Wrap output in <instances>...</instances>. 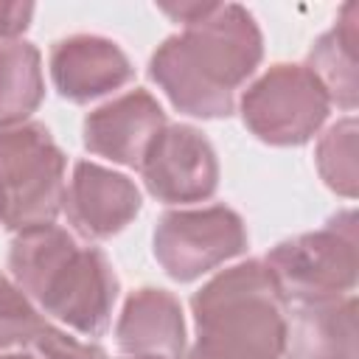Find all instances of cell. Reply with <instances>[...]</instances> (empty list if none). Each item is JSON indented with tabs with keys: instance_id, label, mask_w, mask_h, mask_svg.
I'll list each match as a JSON object with an SVG mask.
<instances>
[{
	"instance_id": "9c48e42d",
	"label": "cell",
	"mask_w": 359,
	"mask_h": 359,
	"mask_svg": "<svg viewBox=\"0 0 359 359\" xmlns=\"http://www.w3.org/2000/svg\"><path fill=\"white\" fill-rule=\"evenodd\" d=\"M67 219L87 238H109L140 210V191L123 174L98 163H79L62 199Z\"/></svg>"
},
{
	"instance_id": "e0dca14e",
	"label": "cell",
	"mask_w": 359,
	"mask_h": 359,
	"mask_svg": "<svg viewBox=\"0 0 359 359\" xmlns=\"http://www.w3.org/2000/svg\"><path fill=\"white\" fill-rule=\"evenodd\" d=\"M42 328L45 320L31 303V297L6 275H0V351L22 348Z\"/></svg>"
},
{
	"instance_id": "8992f818",
	"label": "cell",
	"mask_w": 359,
	"mask_h": 359,
	"mask_svg": "<svg viewBox=\"0 0 359 359\" xmlns=\"http://www.w3.org/2000/svg\"><path fill=\"white\" fill-rule=\"evenodd\" d=\"M328 95L306 65L269 67L241 98L247 129L272 146L306 143L328 118Z\"/></svg>"
},
{
	"instance_id": "3957f363",
	"label": "cell",
	"mask_w": 359,
	"mask_h": 359,
	"mask_svg": "<svg viewBox=\"0 0 359 359\" xmlns=\"http://www.w3.org/2000/svg\"><path fill=\"white\" fill-rule=\"evenodd\" d=\"M196 342L188 359H280L286 297L264 261L219 272L191 300Z\"/></svg>"
},
{
	"instance_id": "ac0fdd59",
	"label": "cell",
	"mask_w": 359,
	"mask_h": 359,
	"mask_svg": "<svg viewBox=\"0 0 359 359\" xmlns=\"http://www.w3.org/2000/svg\"><path fill=\"white\" fill-rule=\"evenodd\" d=\"M0 359H107V353L104 348L79 342L76 337L45 323V328L31 342H25L20 351L3 353Z\"/></svg>"
},
{
	"instance_id": "ffe728a7",
	"label": "cell",
	"mask_w": 359,
	"mask_h": 359,
	"mask_svg": "<svg viewBox=\"0 0 359 359\" xmlns=\"http://www.w3.org/2000/svg\"><path fill=\"white\" fill-rule=\"evenodd\" d=\"M123 359H149V356H123Z\"/></svg>"
},
{
	"instance_id": "7c38bea8",
	"label": "cell",
	"mask_w": 359,
	"mask_h": 359,
	"mask_svg": "<svg viewBox=\"0 0 359 359\" xmlns=\"http://www.w3.org/2000/svg\"><path fill=\"white\" fill-rule=\"evenodd\" d=\"M118 348L126 356L182 359L185 323L180 300L165 289H137L123 303L118 320Z\"/></svg>"
},
{
	"instance_id": "9a60e30c",
	"label": "cell",
	"mask_w": 359,
	"mask_h": 359,
	"mask_svg": "<svg viewBox=\"0 0 359 359\" xmlns=\"http://www.w3.org/2000/svg\"><path fill=\"white\" fill-rule=\"evenodd\" d=\"M42 95L39 50L31 42H0V126L25 123Z\"/></svg>"
},
{
	"instance_id": "30bf717a",
	"label": "cell",
	"mask_w": 359,
	"mask_h": 359,
	"mask_svg": "<svg viewBox=\"0 0 359 359\" xmlns=\"http://www.w3.org/2000/svg\"><path fill=\"white\" fill-rule=\"evenodd\" d=\"M163 126L165 115L160 104L146 90H132L87 115L84 146L112 163L140 168L146 149Z\"/></svg>"
},
{
	"instance_id": "7a4b0ae2",
	"label": "cell",
	"mask_w": 359,
	"mask_h": 359,
	"mask_svg": "<svg viewBox=\"0 0 359 359\" xmlns=\"http://www.w3.org/2000/svg\"><path fill=\"white\" fill-rule=\"evenodd\" d=\"M8 266L17 286L59 323L87 337L109 328L118 278L101 250L79 244L65 227L48 222L20 230Z\"/></svg>"
},
{
	"instance_id": "5b68a950",
	"label": "cell",
	"mask_w": 359,
	"mask_h": 359,
	"mask_svg": "<svg viewBox=\"0 0 359 359\" xmlns=\"http://www.w3.org/2000/svg\"><path fill=\"white\" fill-rule=\"evenodd\" d=\"M286 303L331 300L356 286V216L345 210L323 230L280 241L264 261Z\"/></svg>"
},
{
	"instance_id": "52a82bcc",
	"label": "cell",
	"mask_w": 359,
	"mask_h": 359,
	"mask_svg": "<svg viewBox=\"0 0 359 359\" xmlns=\"http://www.w3.org/2000/svg\"><path fill=\"white\" fill-rule=\"evenodd\" d=\"M247 247V230L224 205L168 210L154 230V258L174 280H194Z\"/></svg>"
},
{
	"instance_id": "6da1fadb",
	"label": "cell",
	"mask_w": 359,
	"mask_h": 359,
	"mask_svg": "<svg viewBox=\"0 0 359 359\" xmlns=\"http://www.w3.org/2000/svg\"><path fill=\"white\" fill-rule=\"evenodd\" d=\"M182 22L151 56L149 73L171 104L194 118H227L236 90L255 73L264 42L252 14L236 3L160 6Z\"/></svg>"
},
{
	"instance_id": "277c9868",
	"label": "cell",
	"mask_w": 359,
	"mask_h": 359,
	"mask_svg": "<svg viewBox=\"0 0 359 359\" xmlns=\"http://www.w3.org/2000/svg\"><path fill=\"white\" fill-rule=\"evenodd\" d=\"M65 199V154L42 123L0 126V224H48Z\"/></svg>"
},
{
	"instance_id": "8fae6325",
	"label": "cell",
	"mask_w": 359,
	"mask_h": 359,
	"mask_svg": "<svg viewBox=\"0 0 359 359\" xmlns=\"http://www.w3.org/2000/svg\"><path fill=\"white\" fill-rule=\"evenodd\" d=\"M50 76L62 98L84 104L126 84L132 79V65L112 39L76 34L53 45Z\"/></svg>"
},
{
	"instance_id": "ba28073f",
	"label": "cell",
	"mask_w": 359,
	"mask_h": 359,
	"mask_svg": "<svg viewBox=\"0 0 359 359\" xmlns=\"http://www.w3.org/2000/svg\"><path fill=\"white\" fill-rule=\"evenodd\" d=\"M140 174L160 202H202L219 185V163L208 137L185 123H165L140 160Z\"/></svg>"
},
{
	"instance_id": "2e32d148",
	"label": "cell",
	"mask_w": 359,
	"mask_h": 359,
	"mask_svg": "<svg viewBox=\"0 0 359 359\" xmlns=\"http://www.w3.org/2000/svg\"><path fill=\"white\" fill-rule=\"evenodd\" d=\"M317 168L328 188L356 196V118L334 123L317 146Z\"/></svg>"
},
{
	"instance_id": "4fadbf2b",
	"label": "cell",
	"mask_w": 359,
	"mask_h": 359,
	"mask_svg": "<svg viewBox=\"0 0 359 359\" xmlns=\"http://www.w3.org/2000/svg\"><path fill=\"white\" fill-rule=\"evenodd\" d=\"M286 359H356V300L294 303L286 320Z\"/></svg>"
},
{
	"instance_id": "5bb4252c",
	"label": "cell",
	"mask_w": 359,
	"mask_h": 359,
	"mask_svg": "<svg viewBox=\"0 0 359 359\" xmlns=\"http://www.w3.org/2000/svg\"><path fill=\"white\" fill-rule=\"evenodd\" d=\"M356 42H359V3L351 0L342 6L337 25L314 42L306 65L325 90L328 101L339 104L342 109L356 107V93H359Z\"/></svg>"
},
{
	"instance_id": "d6986e66",
	"label": "cell",
	"mask_w": 359,
	"mask_h": 359,
	"mask_svg": "<svg viewBox=\"0 0 359 359\" xmlns=\"http://www.w3.org/2000/svg\"><path fill=\"white\" fill-rule=\"evenodd\" d=\"M34 17L31 3H0V39H11L28 28Z\"/></svg>"
}]
</instances>
